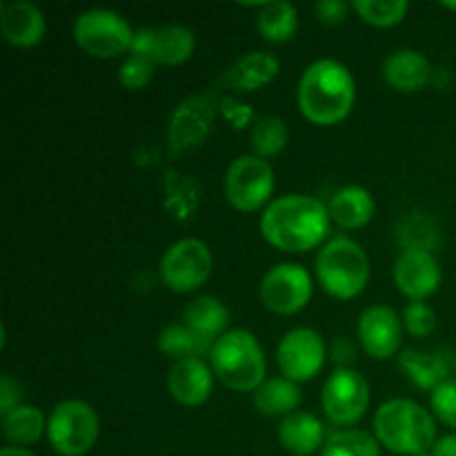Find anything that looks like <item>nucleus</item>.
I'll use <instances>...</instances> for the list:
<instances>
[{
  "mask_svg": "<svg viewBox=\"0 0 456 456\" xmlns=\"http://www.w3.org/2000/svg\"><path fill=\"white\" fill-rule=\"evenodd\" d=\"M312 298V276L297 263L272 267L261 281V301L270 312L292 316L305 310Z\"/></svg>",
  "mask_w": 456,
  "mask_h": 456,
  "instance_id": "nucleus-11",
  "label": "nucleus"
},
{
  "mask_svg": "<svg viewBox=\"0 0 456 456\" xmlns=\"http://www.w3.org/2000/svg\"><path fill=\"white\" fill-rule=\"evenodd\" d=\"M403 337V321L387 305H372L359 319V343L365 354L387 361L399 352Z\"/></svg>",
  "mask_w": 456,
  "mask_h": 456,
  "instance_id": "nucleus-15",
  "label": "nucleus"
},
{
  "mask_svg": "<svg viewBox=\"0 0 456 456\" xmlns=\"http://www.w3.org/2000/svg\"><path fill=\"white\" fill-rule=\"evenodd\" d=\"M419 456H435L432 452H428V454H419Z\"/></svg>",
  "mask_w": 456,
  "mask_h": 456,
  "instance_id": "nucleus-42",
  "label": "nucleus"
},
{
  "mask_svg": "<svg viewBox=\"0 0 456 456\" xmlns=\"http://www.w3.org/2000/svg\"><path fill=\"white\" fill-rule=\"evenodd\" d=\"M301 401L303 392L298 383L285 377L265 379V383L254 392V405L265 417H289V414L298 412Z\"/></svg>",
  "mask_w": 456,
  "mask_h": 456,
  "instance_id": "nucleus-24",
  "label": "nucleus"
},
{
  "mask_svg": "<svg viewBox=\"0 0 456 456\" xmlns=\"http://www.w3.org/2000/svg\"><path fill=\"white\" fill-rule=\"evenodd\" d=\"M325 343L316 330L297 328L285 334L276 350V361L285 379L294 383L312 381L325 365Z\"/></svg>",
  "mask_w": 456,
  "mask_h": 456,
  "instance_id": "nucleus-13",
  "label": "nucleus"
},
{
  "mask_svg": "<svg viewBox=\"0 0 456 456\" xmlns=\"http://www.w3.org/2000/svg\"><path fill=\"white\" fill-rule=\"evenodd\" d=\"M20 386H18V381H13L9 374H3V381H0V412L9 414L13 408H18L20 403Z\"/></svg>",
  "mask_w": 456,
  "mask_h": 456,
  "instance_id": "nucleus-37",
  "label": "nucleus"
},
{
  "mask_svg": "<svg viewBox=\"0 0 456 456\" xmlns=\"http://www.w3.org/2000/svg\"><path fill=\"white\" fill-rule=\"evenodd\" d=\"M185 325L208 338L209 343H216L230 325V310L214 297H199L185 307Z\"/></svg>",
  "mask_w": 456,
  "mask_h": 456,
  "instance_id": "nucleus-25",
  "label": "nucleus"
},
{
  "mask_svg": "<svg viewBox=\"0 0 456 456\" xmlns=\"http://www.w3.org/2000/svg\"><path fill=\"white\" fill-rule=\"evenodd\" d=\"M352 4L343 3V0H321L314 4V16L325 25H341L347 18Z\"/></svg>",
  "mask_w": 456,
  "mask_h": 456,
  "instance_id": "nucleus-36",
  "label": "nucleus"
},
{
  "mask_svg": "<svg viewBox=\"0 0 456 456\" xmlns=\"http://www.w3.org/2000/svg\"><path fill=\"white\" fill-rule=\"evenodd\" d=\"M212 372L234 392H256L265 383V354L248 330H230L209 352Z\"/></svg>",
  "mask_w": 456,
  "mask_h": 456,
  "instance_id": "nucleus-4",
  "label": "nucleus"
},
{
  "mask_svg": "<svg viewBox=\"0 0 456 456\" xmlns=\"http://www.w3.org/2000/svg\"><path fill=\"white\" fill-rule=\"evenodd\" d=\"M212 383L214 372L203 359L176 361L167 377L169 395L176 403L185 405V408L203 405L212 395Z\"/></svg>",
  "mask_w": 456,
  "mask_h": 456,
  "instance_id": "nucleus-19",
  "label": "nucleus"
},
{
  "mask_svg": "<svg viewBox=\"0 0 456 456\" xmlns=\"http://www.w3.org/2000/svg\"><path fill=\"white\" fill-rule=\"evenodd\" d=\"M214 343L196 334L194 330L183 325H167L159 337V350L169 359H200L203 354L212 352Z\"/></svg>",
  "mask_w": 456,
  "mask_h": 456,
  "instance_id": "nucleus-29",
  "label": "nucleus"
},
{
  "mask_svg": "<svg viewBox=\"0 0 456 456\" xmlns=\"http://www.w3.org/2000/svg\"><path fill=\"white\" fill-rule=\"evenodd\" d=\"M399 368L419 390L435 392L441 383L454 379L456 356L448 347H435V350L410 347L401 352Z\"/></svg>",
  "mask_w": 456,
  "mask_h": 456,
  "instance_id": "nucleus-17",
  "label": "nucleus"
},
{
  "mask_svg": "<svg viewBox=\"0 0 456 456\" xmlns=\"http://www.w3.org/2000/svg\"><path fill=\"white\" fill-rule=\"evenodd\" d=\"M274 191V169L258 156H239L225 172V199L239 212H256L270 205Z\"/></svg>",
  "mask_w": 456,
  "mask_h": 456,
  "instance_id": "nucleus-8",
  "label": "nucleus"
},
{
  "mask_svg": "<svg viewBox=\"0 0 456 456\" xmlns=\"http://www.w3.org/2000/svg\"><path fill=\"white\" fill-rule=\"evenodd\" d=\"M323 456H381V444L365 430H338L328 436Z\"/></svg>",
  "mask_w": 456,
  "mask_h": 456,
  "instance_id": "nucleus-30",
  "label": "nucleus"
},
{
  "mask_svg": "<svg viewBox=\"0 0 456 456\" xmlns=\"http://www.w3.org/2000/svg\"><path fill=\"white\" fill-rule=\"evenodd\" d=\"M214 270V256L208 243L199 239H183L165 252L160 276L172 292L190 294L203 288Z\"/></svg>",
  "mask_w": 456,
  "mask_h": 456,
  "instance_id": "nucleus-9",
  "label": "nucleus"
},
{
  "mask_svg": "<svg viewBox=\"0 0 456 456\" xmlns=\"http://www.w3.org/2000/svg\"><path fill=\"white\" fill-rule=\"evenodd\" d=\"M441 265L435 254L421 249H405L395 263V283L410 301H426L439 289Z\"/></svg>",
  "mask_w": 456,
  "mask_h": 456,
  "instance_id": "nucleus-16",
  "label": "nucleus"
},
{
  "mask_svg": "<svg viewBox=\"0 0 456 456\" xmlns=\"http://www.w3.org/2000/svg\"><path fill=\"white\" fill-rule=\"evenodd\" d=\"M374 436L386 450L403 456L428 454L436 445V423L410 399L386 401L374 417Z\"/></svg>",
  "mask_w": 456,
  "mask_h": 456,
  "instance_id": "nucleus-3",
  "label": "nucleus"
},
{
  "mask_svg": "<svg viewBox=\"0 0 456 456\" xmlns=\"http://www.w3.org/2000/svg\"><path fill=\"white\" fill-rule=\"evenodd\" d=\"M154 78V62L147 61V58L141 56H129L127 61L120 65L118 71V83L123 85L125 89H142L150 85V80Z\"/></svg>",
  "mask_w": 456,
  "mask_h": 456,
  "instance_id": "nucleus-34",
  "label": "nucleus"
},
{
  "mask_svg": "<svg viewBox=\"0 0 456 456\" xmlns=\"http://www.w3.org/2000/svg\"><path fill=\"white\" fill-rule=\"evenodd\" d=\"M432 412L436 414L441 423L456 430V377L450 381L441 383L430 396Z\"/></svg>",
  "mask_w": 456,
  "mask_h": 456,
  "instance_id": "nucleus-35",
  "label": "nucleus"
},
{
  "mask_svg": "<svg viewBox=\"0 0 456 456\" xmlns=\"http://www.w3.org/2000/svg\"><path fill=\"white\" fill-rule=\"evenodd\" d=\"M330 209L314 196L288 194L261 214V234L281 252L301 254L319 248L330 232Z\"/></svg>",
  "mask_w": 456,
  "mask_h": 456,
  "instance_id": "nucleus-1",
  "label": "nucleus"
},
{
  "mask_svg": "<svg viewBox=\"0 0 456 456\" xmlns=\"http://www.w3.org/2000/svg\"><path fill=\"white\" fill-rule=\"evenodd\" d=\"M196 47L194 31L181 25L145 27L134 31L132 56H141L154 65L176 67L190 61Z\"/></svg>",
  "mask_w": 456,
  "mask_h": 456,
  "instance_id": "nucleus-14",
  "label": "nucleus"
},
{
  "mask_svg": "<svg viewBox=\"0 0 456 456\" xmlns=\"http://www.w3.org/2000/svg\"><path fill=\"white\" fill-rule=\"evenodd\" d=\"M279 61L272 53L252 52L240 56L223 71L218 85L234 92H256L279 76Z\"/></svg>",
  "mask_w": 456,
  "mask_h": 456,
  "instance_id": "nucleus-20",
  "label": "nucleus"
},
{
  "mask_svg": "<svg viewBox=\"0 0 456 456\" xmlns=\"http://www.w3.org/2000/svg\"><path fill=\"white\" fill-rule=\"evenodd\" d=\"M321 405L332 426H354L363 419L370 405V383L356 370L338 368L325 381L323 392H321Z\"/></svg>",
  "mask_w": 456,
  "mask_h": 456,
  "instance_id": "nucleus-10",
  "label": "nucleus"
},
{
  "mask_svg": "<svg viewBox=\"0 0 456 456\" xmlns=\"http://www.w3.org/2000/svg\"><path fill=\"white\" fill-rule=\"evenodd\" d=\"M98 432V414L78 399L61 401L47 419L49 445L61 456H85L96 445Z\"/></svg>",
  "mask_w": 456,
  "mask_h": 456,
  "instance_id": "nucleus-6",
  "label": "nucleus"
},
{
  "mask_svg": "<svg viewBox=\"0 0 456 456\" xmlns=\"http://www.w3.org/2000/svg\"><path fill=\"white\" fill-rule=\"evenodd\" d=\"M328 209L330 218L338 227H343V230H359V227L368 225L372 221L377 203H374V196L370 194V190L361 185H347L332 196Z\"/></svg>",
  "mask_w": 456,
  "mask_h": 456,
  "instance_id": "nucleus-23",
  "label": "nucleus"
},
{
  "mask_svg": "<svg viewBox=\"0 0 456 456\" xmlns=\"http://www.w3.org/2000/svg\"><path fill=\"white\" fill-rule=\"evenodd\" d=\"M383 78L401 94L421 92L432 78V65L417 49H399L383 62Z\"/></svg>",
  "mask_w": 456,
  "mask_h": 456,
  "instance_id": "nucleus-21",
  "label": "nucleus"
},
{
  "mask_svg": "<svg viewBox=\"0 0 456 456\" xmlns=\"http://www.w3.org/2000/svg\"><path fill=\"white\" fill-rule=\"evenodd\" d=\"M298 110L310 123L330 127L350 116L356 102V83L343 62L334 58L314 61L298 80Z\"/></svg>",
  "mask_w": 456,
  "mask_h": 456,
  "instance_id": "nucleus-2",
  "label": "nucleus"
},
{
  "mask_svg": "<svg viewBox=\"0 0 456 456\" xmlns=\"http://www.w3.org/2000/svg\"><path fill=\"white\" fill-rule=\"evenodd\" d=\"M216 96L212 92L196 94L178 102L169 120L167 141L172 154H187L196 150L212 132L214 116H216Z\"/></svg>",
  "mask_w": 456,
  "mask_h": 456,
  "instance_id": "nucleus-12",
  "label": "nucleus"
},
{
  "mask_svg": "<svg viewBox=\"0 0 456 456\" xmlns=\"http://www.w3.org/2000/svg\"><path fill=\"white\" fill-rule=\"evenodd\" d=\"M74 40L85 53L107 61L132 49L134 29L111 9H87L76 18Z\"/></svg>",
  "mask_w": 456,
  "mask_h": 456,
  "instance_id": "nucleus-7",
  "label": "nucleus"
},
{
  "mask_svg": "<svg viewBox=\"0 0 456 456\" xmlns=\"http://www.w3.org/2000/svg\"><path fill=\"white\" fill-rule=\"evenodd\" d=\"M432 454L435 456H456V435L441 436L436 441V445L432 448Z\"/></svg>",
  "mask_w": 456,
  "mask_h": 456,
  "instance_id": "nucleus-39",
  "label": "nucleus"
},
{
  "mask_svg": "<svg viewBox=\"0 0 456 456\" xmlns=\"http://www.w3.org/2000/svg\"><path fill=\"white\" fill-rule=\"evenodd\" d=\"M444 7H448V9H456V3H444Z\"/></svg>",
  "mask_w": 456,
  "mask_h": 456,
  "instance_id": "nucleus-41",
  "label": "nucleus"
},
{
  "mask_svg": "<svg viewBox=\"0 0 456 456\" xmlns=\"http://www.w3.org/2000/svg\"><path fill=\"white\" fill-rule=\"evenodd\" d=\"M3 435L16 448H25L47 435V419L40 412V408L18 405L3 417Z\"/></svg>",
  "mask_w": 456,
  "mask_h": 456,
  "instance_id": "nucleus-27",
  "label": "nucleus"
},
{
  "mask_svg": "<svg viewBox=\"0 0 456 456\" xmlns=\"http://www.w3.org/2000/svg\"><path fill=\"white\" fill-rule=\"evenodd\" d=\"M403 328L408 330L412 337L423 338L430 337L436 328V314L426 301H412L403 310Z\"/></svg>",
  "mask_w": 456,
  "mask_h": 456,
  "instance_id": "nucleus-33",
  "label": "nucleus"
},
{
  "mask_svg": "<svg viewBox=\"0 0 456 456\" xmlns=\"http://www.w3.org/2000/svg\"><path fill=\"white\" fill-rule=\"evenodd\" d=\"M0 456H36V454L25 448H16V445H4V448L0 450Z\"/></svg>",
  "mask_w": 456,
  "mask_h": 456,
  "instance_id": "nucleus-40",
  "label": "nucleus"
},
{
  "mask_svg": "<svg viewBox=\"0 0 456 456\" xmlns=\"http://www.w3.org/2000/svg\"><path fill=\"white\" fill-rule=\"evenodd\" d=\"M258 34L270 43H288L294 38L298 29V13L297 7L285 0H274V3L258 4Z\"/></svg>",
  "mask_w": 456,
  "mask_h": 456,
  "instance_id": "nucleus-28",
  "label": "nucleus"
},
{
  "mask_svg": "<svg viewBox=\"0 0 456 456\" xmlns=\"http://www.w3.org/2000/svg\"><path fill=\"white\" fill-rule=\"evenodd\" d=\"M352 359H354V350H352V346L346 341V338H338V341L334 343L332 361L338 365H346V363H350Z\"/></svg>",
  "mask_w": 456,
  "mask_h": 456,
  "instance_id": "nucleus-38",
  "label": "nucleus"
},
{
  "mask_svg": "<svg viewBox=\"0 0 456 456\" xmlns=\"http://www.w3.org/2000/svg\"><path fill=\"white\" fill-rule=\"evenodd\" d=\"M279 441L288 452L310 456L325 445V426L319 417L310 412H294L285 417L279 426Z\"/></svg>",
  "mask_w": 456,
  "mask_h": 456,
  "instance_id": "nucleus-22",
  "label": "nucleus"
},
{
  "mask_svg": "<svg viewBox=\"0 0 456 456\" xmlns=\"http://www.w3.org/2000/svg\"><path fill=\"white\" fill-rule=\"evenodd\" d=\"M0 31L9 45L29 49L43 43L47 22L40 7H36L34 3L12 0L0 4Z\"/></svg>",
  "mask_w": 456,
  "mask_h": 456,
  "instance_id": "nucleus-18",
  "label": "nucleus"
},
{
  "mask_svg": "<svg viewBox=\"0 0 456 456\" xmlns=\"http://www.w3.org/2000/svg\"><path fill=\"white\" fill-rule=\"evenodd\" d=\"M396 243L405 249H421V252H435L441 245V232L436 223L423 212H408L396 221L395 225Z\"/></svg>",
  "mask_w": 456,
  "mask_h": 456,
  "instance_id": "nucleus-26",
  "label": "nucleus"
},
{
  "mask_svg": "<svg viewBox=\"0 0 456 456\" xmlns=\"http://www.w3.org/2000/svg\"><path fill=\"white\" fill-rule=\"evenodd\" d=\"M288 125L279 116H263L252 129V147L258 159H274L288 147Z\"/></svg>",
  "mask_w": 456,
  "mask_h": 456,
  "instance_id": "nucleus-31",
  "label": "nucleus"
},
{
  "mask_svg": "<svg viewBox=\"0 0 456 456\" xmlns=\"http://www.w3.org/2000/svg\"><path fill=\"white\" fill-rule=\"evenodd\" d=\"M410 4L405 0H356L352 9L374 27H395L408 13Z\"/></svg>",
  "mask_w": 456,
  "mask_h": 456,
  "instance_id": "nucleus-32",
  "label": "nucleus"
},
{
  "mask_svg": "<svg viewBox=\"0 0 456 456\" xmlns=\"http://www.w3.org/2000/svg\"><path fill=\"white\" fill-rule=\"evenodd\" d=\"M316 279L338 301L356 298L370 283V258L356 240L338 236L316 256Z\"/></svg>",
  "mask_w": 456,
  "mask_h": 456,
  "instance_id": "nucleus-5",
  "label": "nucleus"
}]
</instances>
